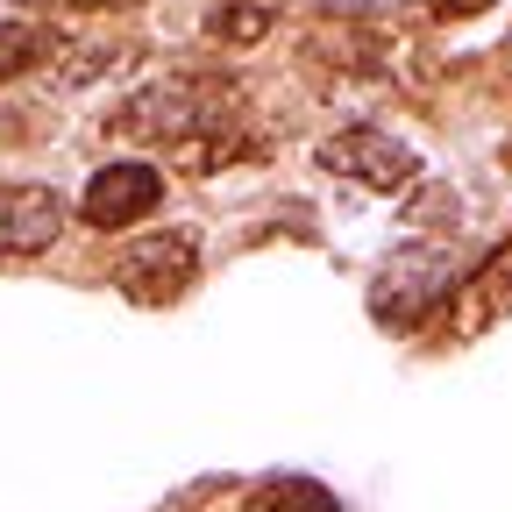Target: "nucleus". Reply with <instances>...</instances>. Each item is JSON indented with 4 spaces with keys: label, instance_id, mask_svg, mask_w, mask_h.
Segmentation results:
<instances>
[{
    "label": "nucleus",
    "instance_id": "nucleus-9",
    "mask_svg": "<svg viewBox=\"0 0 512 512\" xmlns=\"http://www.w3.org/2000/svg\"><path fill=\"white\" fill-rule=\"evenodd\" d=\"M271 29H278V15H271V8H249V0L207 15V36H214V43H264Z\"/></svg>",
    "mask_w": 512,
    "mask_h": 512
},
{
    "label": "nucleus",
    "instance_id": "nucleus-3",
    "mask_svg": "<svg viewBox=\"0 0 512 512\" xmlns=\"http://www.w3.org/2000/svg\"><path fill=\"white\" fill-rule=\"evenodd\" d=\"M320 164H328L335 178H356L370 192H399L420 178V150H406L392 128H377V121H349L335 128L328 143H320Z\"/></svg>",
    "mask_w": 512,
    "mask_h": 512
},
{
    "label": "nucleus",
    "instance_id": "nucleus-11",
    "mask_svg": "<svg viewBox=\"0 0 512 512\" xmlns=\"http://www.w3.org/2000/svg\"><path fill=\"white\" fill-rule=\"evenodd\" d=\"M64 8H100V15H121V8H143V0H64Z\"/></svg>",
    "mask_w": 512,
    "mask_h": 512
},
{
    "label": "nucleus",
    "instance_id": "nucleus-7",
    "mask_svg": "<svg viewBox=\"0 0 512 512\" xmlns=\"http://www.w3.org/2000/svg\"><path fill=\"white\" fill-rule=\"evenodd\" d=\"M57 43H64V36L43 29V22H0V86L22 79V72H36V64H43Z\"/></svg>",
    "mask_w": 512,
    "mask_h": 512
},
{
    "label": "nucleus",
    "instance_id": "nucleus-5",
    "mask_svg": "<svg viewBox=\"0 0 512 512\" xmlns=\"http://www.w3.org/2000/svg\"><path fill=\"white\" fill-rule=\"evenodd\" d=\"M64 235V200L50 185H0V256H43Z\"/></svg>",
    "mask_w": 512,
    "mask_h": 512
},
{
    "label": "nucleus",
    "instance_id": "nucleus-6",
    "mask_svg": "<svg viewBox=\"0 0 512 512\" xmlns=\"http://www.w3.org/2000/svg\"><path fill=\"white\" fill-rule=\"evenodd\" d=\"M505 306H512V249H498L491 264H477L456 285V320H463V328H491Z\"/></svg>",
    "mask_w": 512,
    "mask_h": 512
},
{
    "label": "nucleus",
    "instance_id": "nucleus-8",
    "mask_svg": "<svg viewBox=\"0 0 512 512\" xmlns=\"http://www.w3.org/2000/svg\"><path fill=\"white\" fill-rule=\"evenodd\" d=\"M242 512H342V505L320 491L313 477H271V484H256L242 498Z\"/></svg>",
    "mask_w": 512,
    "mask_h": 512
},
{
    "label": "nucleus",
    "instance_id": "nucleus-10",
    "mask_svg": "<svg viewBox=\"0 0 512 512\" xmlns=\"http://www.w3.org/2000/svg\"><path fill=\"white\" fill-rule=\"evenodd\" d=\"M434 15H477V8H491V0H427Z\"/></svg>",
    "mask_w": 512,
    "mask_h": 512
},
{
    "label": "nucleus",
    "instance_id": "nucleus-2",
    "mask_svg": "<svg viewBox=\"0 0 512 512\" xmlns=\"http://www.w3.org/2000/svg\"><path fill=\"white\" fill-rule=\"evenodd\" d=\"M192 278H200V242H192L185 228L136 235V242L114 256V285L136 299V306H171Z\"/></svg>",
    "mask_w": 512,
    "mask_h": 512
},
{
    "label": "nucleus",
    "instance_id": "nucleus-4",
    "mask_svg": "<svg viewBox=\"0 0 512 512\" xmlns=\"http://www.w3.org/2000/svg\"><path fill=\"white\" fill-rule=\"evenodd\" d=\"M157 207H164V171H157V164H143V157L100 164V171L86 178V192H79V221H86V228H100V235L136 228V221H143V214H157Z\"/></svg>",
    "mask_w": 512,
    "mask_h": 512
},
{
    "label": "nucleus",
    "instance_id": "nucleus-1",
    "mask_svg": "<svg viewBox=\"0 0 512 512\" xmlns=\"http://www.w3.org/2000/svg\"><path fill=\"white\" fill-rule=\"evenodd\" d=\"M456 256L448 249H434V242H413V249H399L392 264L377 271V285H370V313H377V328H420V320H434L448 299H456Z\"/></svg>",
    "mask_w": 512,
    "mask_h": 512
}]
</instances>
